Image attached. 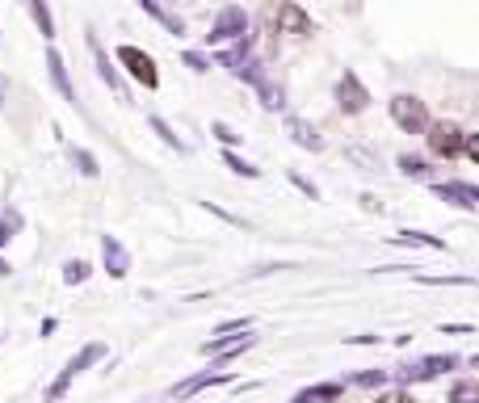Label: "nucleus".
Listing matches in <instances>:
<instances>
[{
  "instance_id": "3",
  "label": "nucleus",
  "mask_w": 479,
  "mask_h": 403,
  "mask_svg": "<svg viewBox=\"0 0 479 403\" xmlns=\"http://www.w3.org/2000/svg\"><path fill=\"white\" fill-rule=\"evenodd\" d=\"M114 64L127 67V76H131L135 85H143L148 93L160 88V67H156V59L148 51H139V46H131V43L118 46V51H114Z\"/></svg>"
},
{
  "instance_id": "1",
  "label": "nucleus",
  "mask_w": 479,
  "mask_h": 403,
  "mask_svg": "<svg viewBox=\"0 0 479 403\" xmlns=\"http://www.w3.org/2000/svg\"><path fill=\"white\" fill-rule=\"evenodd\" d=\"M106 358H109V345H101V340H88V345H80V353H72V358L64 361L59 378H55L51 387L43 391V403H59L67 391H72V382H76L88 366H97V361H106Z\"/></svg>"
},
{
  "instance_id": "22",
  "label": "nucleus",
  "mask_w": 479,
  "mask_h": 403,
  "mask_svg": "<svg viewBox=\"0 0 479 403\" xmlns=\"http://www.w3.org/2000/svg\"><path fill=\"white\" fill-rule=\"evenodd\" d=\"M148 126H152V131L160 135V143H164V147H173L177 156H186V152H189V147H186V139H181V135H177L173 126H168V122L160 118V114H152V118H148Z\"/></svg>"
},
{
  "instance_id": "18",
  "label": "nucleus",
  "mask_w": 479,
  "mask_h": 403,
  "mask_svg": "<svg viewBox=\"0 0 479 403\" xmlns=\"http://www.w3.org/2000/svg\"><path fill=\"white\" fill-rule=\"evenodd\" d=\"M252 88H257V97H261V106L270 109V114L286 109V93H282V85H273L270 76H257V80H252Z\"/></svg>"
},
{
  "instance_id": "37",
  "label": "nucleus",
  "mask_w": 479,
  "mask_h": 403,
  "mask_svg": "<svg viewBox=\"0 0 479 403\" xmlns=\"http://www.w3.org/2000/svg\"><path fill=\"white\" fill-rule=\"evenodd\" d=\"M5 101H9V76L0 72V109H5Z\"/></svg>"
},
{
  "instance_id": "38",
  "label": "nucleus",
  "mask_w": 479,
  "mask_h": 403,
  "mask_svg": "<svg viewBox=\"0 0 479 403\" xmlns=\"http://www.w3.org/2000/svg\"><path fill=\"white\" fill-rule=\"evenodd\" d=\"M0 277H9V261L5 257H0Z\"/></svg>"
},
{
  "instance_id": "29",
  "label": "nucleus",
  "mask_w": 479,
  "mask_h": 403,
  "mask_svg": "<svg viewBox=\"0 0 479 403\" xmlns=\"http://www.w3.org/2000/svg\"><path fill=\"white\" fill-rule=\"evenodd\" d=\"M374 403H416V395H413V387H395V391H379Z\"/></svg>"
},
{
  "instance_id": "12",
  "label": "nucleus",
  "mask_w": 479,
  "mask_h": 403,
  "mask_svg": "<svg viewBox=\"0 0 479 403\" xmlns=\"http://www.w3.org/2000/svg\"><path fill=\"white\" fill-rule=\"evenodd\" d=\"M101 265H106V273L114 282H122L131 273V252H127V244L118 236H101Z\"/></svg>"
},
{
  "instance_id": "27",
  "label": "nucleus",
  "mask_w": 479,
  "mask_h": 403,
  "mask_svg": "<svg viewBox=\"0 0 479 403\" xmlns=\"http://www.w3.org/2000/svg\"><path fill=\"white\" fill-rule=\"evenodd\" d=\"M450 403H479V382L475 378H458L450 387Z\"/></svg>"
},
{
  "instance_id": "13",
  "label": "nucleus",
  "mask_w": 479,
  "mask_h": 403,
  "mask_svg": "<svg viewBox=\"0 0 479 403\" xmlns=\"http://www.w3.org/2000/svg\"><path fill=\"white\" fill-rule=\"evenodd\" d=\"M433 194L458 210H479V189L471 181H433Z\"/></svg>"
},
{
  "instance_id": "31",
  "label": "nucleus",
  "mask_w": 479,
  "mask_h": 403,
  "mask_svg": "<svg viewBox=\"0 0 479 403\" xmlns=\"http://www.w3.org/2000/svg\"><path fill=\"white\" fill-rule=\"evenodd\" d=\"M244 327H252V319L249 316H240V319H223V324L210 332V337H231V332H244Z\"/></svg>"
},
{
  "instance_id": "5",
  "label": "nucleus",
  "mask_w": 479,
  "mask_h": 403,
  "mask_svg": "<svg viewBox=\"0 0 479 403\" xmlns=\"http://www.w3.org/2000/svg\"><path fill=\"white\" fill-rule=\"evenodd\" d=\"M244 34H249V13L240 9V5H223L219 17L210 22L207 46H228V43H236V38H244Z\"/></svg>"
},
{
  "instance_id": "32",
  "label": "nucleus",
  "mask_w": 479,
  "mask_h": 403,
  "mask_svg": "<svg viewBox=\"0 0 479 403\" xmlns=\"http://www.w3.org/2000/svg\"><path fill=\"white\" fill-rule=\"evenodd\" d=\"M210 135H215V139L223 143V147H236V143H240V135L231 131L228 122H215V126H210Z\"/></svg>"
},
{
  "instance_id": "4",
  "label": "nucleus",
  "mask_w": 479,
  "mask_h": 403,
  "mask_svg": "<svg viewBox=\"0 0 479 403\" xmlns=\"http://www.w3.org/2000/svg\"><path fill=\"white\" fill-rule=\"evenodd\" d=\"M458 358L454 353H429V358L421 361H408V366H395L392 378L400 382V387H413V382H433L442 370H454Z\"/></svg>"
},
{
  "instance_id": "7",
  "label": "nucleus",
  "mask_w": 479,
  "mask_h": 403,
  "mask_svg": "<svg viewBox=\"0 0 479 403\" xmlns=\"http://www.w3.org/2000/svg\"><path fill=\"white\" fill-rule=\"evenodd\" d=\"M85 43H88V55H93V64H97V76L106 80L114 93H118V101H131V88H127V80H122V67L114 64L106 55V46H101V38L93 30H85Z\"/></svg>"
},
{
  "instance_id": "26",
  "label": "nucleus",
  "mask_w": 479,
  "mask_h": 403,
  "mask_svg": "<svg viewBox=\"0 0 479 403\" xmlns=\"http://www.w3.org/2000/svg\"><path fill=\"white\" fill-rule=\"evenodd\" d=\"M223 164H228L231 173L249 176V181H257V176H261V168H257V164H252V160H244V156H240V152H231V147H223Z\"/></svg>"
},
{
  "instance_id": "11",
  "label": "nucleus",
  "mask_w": 479,
  "mask_h": 403,
  "mask_svg": "<svg viewBox=\"0 0 479 403\" xmlns=\"http://www.w3.org/2000/svg\"><path fill=\"white\" fill-rule=\"evenodd\" d=\"M223 382H231V374H228V370H219V366H210V370H202V374H189V378H181L168 395L186 403V399H194L198 391H207V387H223Z\"/></svg>"
},
{
  "instance_id": "17",
  "label": "nucleus",
  "mask_w": 479,
  "mask_h": 403,
  "mask_svg": "<svg viewBox=\"0 0 479 403\" xmlns=\"http://www.w3.org/2000/svg\"><path fill=\"white\" fill-rule=\"evenodd\" d=\"M135 5H139V9L148 13V17H152L156 25H164L168 34H186V22H181L177 13H168V9H164L160 0H135Z\"/></svg>"
},
{
  "instance_id": "28",
  "label": "nucleus",
  "mask_w": 479,
  "mask_h": 403,
  "mask_svg": "<svg viewBox=\"0 0 479 403\" xmlns=\"http://www.w3.org/2000/svg\"><path fill=\"white\" fill-rule=\"evenodd\" d=\"M88 273H93V265L76 257V261H67V265H64V282H67V286H85V282H88Z\"/></svg>"
},
{
  "instance_id": "10",
  "label": "nucleus",
  "mask_w": 479,
  "mask_h": 403,
  "mask_svg": "<svg viewBox=\"0 0 479 403\" xmlns=\"http://www.w3.org/2000/svg\"><path fill=\"white\" fill-rule=\"evenodd\" d=\"M46 76H51V85H55V93L67 101L72 109H80V97H76V85H72V76H67V64H64V55L55 51V46H46ZM85 114V109H80Z\"/></svg>"
},
{
  "instance_id": "8",
  "label": "nucleus",
  "mask_w": 479,
  "mask_h": 403,
  "mask_svg": "<svg viewBox=\"0 0 479 403\" xmlns=\"http://www.w3.org/2000/svg\"><path fill=\"white\" fill-rule=\"evenodd\" d=\"M371 88L362 85V76L358 72H345V76L337 80V106H341V114H349V118H358V114H366L371 109Z\"/></svg>"
},
{
  "instance_id": "20",
  "label": "nucleus",
  "mask_w": 479,
  "mask_h": 403,
  "mask_svg": "<svg viewBox=\"0 0 479 403\" xmlns=\"http://www.w3.org/2000/svg\"><path fill=\"white\" fill-rule=\"evenodd\" d=\"M67 156H72V168H76L85 181H97V176H101V164H97V156L88 152V147H76V143H72Z\"/></svg>"
},
{
  "instance_id": "25",
  "label": "nucleus",
  "mask_w": 479,
  "mask_h": 403,
  "mask_svg": "<svg viewBox=\"0 0 479 403\" xmlns=\"http://www.w3.org/2000/svg\"><path fill=\"white\" fill-rule=\"evenodd\" d=\"M392 382V370H362L349 378V387H366V391H382Z\"/></svg>"
},
{
  "instance_id": "36",
  "label": "nucleus",
  "mask_w": 479,
  "mask_h": 403,
  "mask_svg": "<svg viewBox=\"0 0 479 403\" xmlns=\"http://www.w3.org/2000/svg\"><path fill=\"white\" fill-rule=\"evenodd\" d=\"M345 156H349V160H358V164H374V156H371V152H362V147H349Z\"/></svg>"
},
{
  "instance_id": "2",
  "label": "nucleus",
  "mask_w": 479,
  "mask_h": 403,
  "mask_svg": "<svg viewBox=\"0 0 479 403\" xmlns=\"http://www.w3.org/2000/svg\"><path fill=\"white\" fill-rule=\"evenodd\" d=\"M387 114H392V122L403 135H425V126L433 122L429 118V106L416 97V93H395V97L387 101Z\"/></svg>"
},
{
  "instance_id": "24",
  "label": "nucleus",
  "mask_w": 479,
  "mask_h": 403,
  "mask_svg": "<svg viewBox=\"0 0 479 403\" xmlns=\"http://www.w3.org/2000/svg\"><path fill=\"white\" fill-rule=\"evenodd\" d=\"M395 168H400L403 176H413V181H425L433 168H429V160H421V156H413V152H403L400 160H395Z\"/></svg>"
},
{
  "instance_id": "23",
  "label": "nucleus",
  "mask_w": 479,
  "mask_h": 403,
  "mask_svg": "<svg viewBox=\"0 0 479 403\" xmlns=\"http://www.w3.org/2000/svg\"><path fill=\"white\" fill-rule=\"evenodd\" d=\"M25 227V215L17 207H9L5 215H0V248H9V240L17 236V231Z\"/></svg>"
},
{
  "instance_id": "35",
  "label": "nucleus",
  "mask_w": 479,
  "mask_h": 403,
  "mask_svg": "<svg viewBox=\"0 0 479 403\" xmlns=\"http://www.w3.org/2000/svg\"><path fill=\"white\" fill-rule=\"evenodd\" d=\"M463 156L479 160V135H463Z\"/></svg>"
},
{
  "instance_id": "9",
  "label": "nucleus",
  "mask_w": 479,
  "mask_h": 403,
  "mask_svg": "<svg viewBox=\"0 0 479 403\" xmlns=\"http://www.w3.org/2000/svg\"><path fill=\"white\" fill-rule=\"evenodd\" d=\"M252 345H257V337H252V327H244V332H231V337H210V340H202V353H207L219 370H223V361L240 358V353L252 349Z\"/></svg>"
},
{
  "instance_id": "33",
  "label": "nucleus",
  "mask_w": 479,
  "mask_h": 403,
  "mask_svg": "<svg viewBox=\"0 0 479 403\" xmlns=\"http://www.w3.org/2000/svg\"><path fill=\"white\" fill-rule=\"evenodd\" d=\"M290 186H294V189H299V194H303V197H311V202H320V189H316V186H311V181H307V176H299V173H290Z\"/></svg>"
},
{
  "instance_id": "6",
  "label": "nucleus",
  "mask_w": 479,
  "mask_h": 403,
  "mask_svg": "<svg viewBox=\"0 0 479 403\" xmlns=\"http://www.w3.org/2000/svg\"><path fill=\"white\" fill-rule=\"evenodd\" d=\"M463 126L458 122H450V118H442V122H429L425 126V143H429V152L437 156V160H454V156H463Z\"/></svg>"
},
{
  "instance_id": "30",
  "label": "nucleus",
  "mask_w": 479,
  "mask_h": 403,
  "mask_svg": "<svg viewBox=\"0 0 479 403\" xmlns=\"http://www.w3.org/2000/svg\"><path fill=\"white\" fill-rule=\"evenodd\" d=\"M186 67H189V72H210L215 59H210L207 51H186Z\"/></svg>"
},
{
  "instance_id": "21",
  "label": "nucleus",
  "mask_w": 479,
  "mask_h": 403,
  "mask_svg": "<svg viewBox=\"0 0 479 403\" xmlns=\"http://www.w3.org/2000/svg\"><path fill=\"white\" fill-rule=\"evenodd\" d=\"M25 9H30V17H34V25H38V34H43L46 43H55V17H51V9H46V0H22Z\"/></svg>"
},
{
  "instance_id": "15",
  "label": "nucleus",
  "mask_w": 479,
  "mask_h": 403,
  "mask_svg": "<svg viewBox=\"0 0 479 403\" xmlns=\"http://www.w3.org/2000/svg\"><path fill=\"white\" fill-rule=\"evenodd\" d=\"M278 34L303 38V34H316V25H311V17H307L299 5H282V9H278Z\"/></svg>"
},
{
  "instance_id": "19",
  "label": "nucleus",
  "mask_w": 479,
  "mask_h": 403,
  "mask_svg": "<svg viewBox=\"0 0 479 403\" xmlns=\"http://www.w3.org/2000/svg\"><path fill=\"white\" fill-rule=\"evenodd\" d=\"M392 244H403V248H429V252H446V240H437V236H429V231H395Z\"/></svg>"
},
{
  "instance_id": "34",
  "label": "nucleus",
  "mask_w": 479,
  "mask_h": 403,
  "mask_svg": "<svg viewBox=\"0 0 479 403\" xmlns=\"http://www.w3.org/2000/svg\"><path fill=\"white\" fill-rule=\"evenodd\" d=\"M358 202H362V210H366V215H382V202L374 194H362Z\"/></svg>"
},
{
  "instance_id": "14",
  "label": "nucleus",
  "mask_w": 479,
  "mask_h": 403,
  "mask_svg": "<svg viewBox=\"0 0 479 403\" xmlns=\"http://www.w3.org/2000/svg\"><path fill=\"white\" fill-rule=\"evenodd\" d=\"M286 135H290V139L299 143L303 152H324V135H320L307 118H299V114H290V118H286Z\"/></svg>"
},
{
  "instance_id": "16",
  "label": "nucleus",
  "mask_w": 479,
  "mask_h": 403,
  "mask_svg": "<svg viewBox=\"0 0 479 403\" xmlns=\"http://www.w3.org/2000/svg\"><path fill=\"white\" fill-rule=\"evenodd\" d=\"M345 395V382H316V387H303L290 403H337Z\"/></svg>"
}]
</instances>
